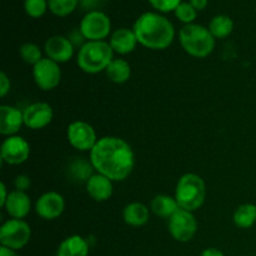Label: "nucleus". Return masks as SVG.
Segmentation results:
<instances>
[{"mask_svg":"<svg viewBox=\"0 0 256 256\" xmlns=\"http://www.w3.org/2000/svg\"><path fill=\"white\" fill-rule=\"evenodd\" d=\"M90 162L98 174L112 182H122L130 174L135 165L132 146L116 136H102L90 152Z\"/></svg>","mask_w":256,"mask_h":256,"instance_id":"nucleus-1","label":"nucleus"},{"mask_svg":"<svg viewBox=\"0 0 256 256\" xmlns=\"http://www.w3.org/2000/svg\"><path fill=\"white\" fill-rule=\"evenodd\" d=\"M138 42L152 50L168 49L175 38L174 25L158 12H146L140 15L132 26Z\"/></svg>","mask_w":256,"mask_h":256,"instance_id":"nucleus-2","label":"nucleus"},{"mask_svg":"<svg viewBox=\"0 0 256 256\" xmlns=\"http://www.w3.org/2000/svg\"><path fill=\"white\" fill-rule=\"evenodd\" d=\"M114 60V50L109 42H86L82 45L76 56V64L80 70L86 74H98L105 72Z\"/></svg>","mask_w":256,"mask_h":256,"instance_id":"nucleus-3","label":"nucleus"},{"mask_svg":"<svg viewBox=\"0 0 256 256\" xmlns=\"http://www.w3.org/2000/svg\"><path fill=\"white\" fill-rule=\"evenodd\" d=\"M206 198V185L202 176L194 172L184 174L178 180L175 188V199L180 209L196 212L204 205Z\"/></svg>","mask_w":256,"mask_h":256,"instance_id":"nucleus-4","label":"nucleus"},{"mask_svg":"<svg viewBox=\"0 0 256 256\" xmlns=\"http://www.w3.org/2000/svg\"><path fill=\"white\" fill-rule=\"evenodd\" d=\"M179 42L182 49L194 58H206L214 52L215 38L209 28L199 24H186L180 29Z\"/></svg>","mask_w":256,"mask_h":256,"instance_id":"nucleus-5","label":"nucleus"},{"mask_svg":"<svg viewBox=\"0 0 256 256\" xmlns=\"http://www.w3.org/2000/svg\"><path fill=\"white\" fill-rule=\"evenodd\" d=\"M32 238V229L24 220L10 219L0 228V244L18 252L26 246Z\"/></svg>","mask_w":256,"mask_h":256,"instance_id":"nucleus-6","label":"nucleus"},{"mask_svg":"<svg viewBox=\"0 0 256 256\" xmlns=\"http://www.w3.org/2000/svg\"><path fill=\"white\" fill-rule=\"evenodd\" d=\"M79 30L88 42H100L109 36L112 22L102 12L92 10L82 19Z\"/></svg>","mask_w":256,"mask_h":256,"instance_id":"nucleus-7","label":"nucleus"},{"mask_svg":"<svg viewBox=\"0 0 256 256\" xmlns=\"http://www.w3.org/2000/svg\"><path fill=\"white\" fill-rule=\"evenodd\" d=\"M169 232L176 242H188L198 232V222L194 214L188 210L179 209L168 222Z\"/></svg>","mask_w":256,"mask_h":256,"instance_id":"nucleus-8","label":"nucleus"},{"mask_svg":"<svg viewBox=\"0 0 256 256\" xmlns=\"http://www.w3.org/2000/svg\"><path fill=\"white\" fill-rule=\"evenodd\" d=\"M66 138L69 144L80 152H92L99 140L94 128L82 120H76L69 124L66 129Z\"/></svg>","mask_w":256,"mask_h":256,"instance_id":"nucleus-9","label":"nucleus"},{"mask_svg":"<svg viewBox=\"0 0 256 256\" xmlns=\"http://www.w3.org/2000/svg\"><path fill=\"white\" fill-rule=\"evenodd\" d=\"M32 78L39 89L50 92L60 84L62 70L59 64L49 58H42L36 65L32 66Z\"/></svg>","mask_w":256,"mask_h":256,"instance_id":"nucleus-10","label":"nucleus"},{"mask_svg":"<svg viewBox=\"0 0 256 256\" xmlns=\"http://www.w3.org/2000/svg\"><path fill=\"white\" fill-rule=\"evenodd\" d=\"M0 155L2 162L9 165H20L29 159L30 145L24 138L19 135L8 136L2 142Z\"/></svg>","mask_w":256,"mask_h":256,"instance_id":"nucleus-11","label":"nucleus"},{"mask_svg":"<svg viewBox=\"0 0 256 256\" xmlns=\"http://www.w3.org/2000/svg\"><path fill=\"white\" fill-rule=\"evenodd\" d=\"M22 115H24L25 126L32 130H40L52 122L54 112L48 102H36L28 105L22 110Z\"/></svg>","mask_w":256,"mask_h":256,"instance_id":"nucleus-12","label":"nucleus"},{"mask_svg":"<svg viewBox=\"0 0 256 256\" xmlns=\"http://www.w3.org/2000/svg\"><path fill=\"white\" fill-rule=\"evenodd\" d=\"M65 210V200L56 192H44L35 202L38 216L44 220L58 219Z\"/></svg>","mask_w":256,"mask_h":256,"instance_id":"nucleus-13","label":"nucleus"},{"mask_svg":"<svg viewBox=\"0 0 256 256\" xmlns=\"http://www.w3.org/2000/svg\"><path fill=\"white\" fill-rule=\"evenodd\" d=\"M46 58L58 64L68 62L74 55V44L72 40L62 35H54L45 42L44 45Z\"/></svg>","mask_w":256,"mask_h":256,"instance_id":"nucleus-14","label":"nucleus"},{"mask_svg":"<svg viewBox=\"0 0 256 256\" xmlns=\"http://www.w3.org/2000/svg\"><path fill=\"white\" fill-rule=\"evenodd\" d=\"M24 125V115L22 110L12 105L2 104L0 106V134L12 136Z\"/></svg>","mask_w":256,"mask_h":256,"instance_id":"nucleus-15","label":"nucleus"},{"mask_svg":"<svg viewBox=\"0 0 256 256\" xmlns=\"http://www.w3.org/2000/svg\"><path fill=\"white\" fill-rule=\"evenodd\" d=\"M2 208L12 219L22 220L30 212L32 200H30V196L25 192L12 190V192H9V196H8Z\"/></svg>","mask_w":256,"mask_h":256,"instance_id":"nucleus-16","label":"nucleus"},{"mask_svg":"<svg viewBox=\"0 0 256 256\" xmlns=\"http://www.w3.org/2000/svg\"><path fill=\"white\" fill-rule=\"evenodd\" d=\"M109 44L112 49L114 50V52L120 55H126L134 52L139 42H138L134 30L128 29V28H120V29H116L112 32Z\"/></svg>","mask_w":256,"mask_h":256,"instance_id":"nucleus-17","label":"nucleus"},{"mask_svg":"<svg viewBox=\"0 0 256 256\" xmlns=\"http://www.w3.org/2000/svg\"><path fill=\"white\" fill-rule=\"evenodd\" d=\"M86 192L95 202H106L112 195V182L102 174H94L86 184Z\"/></svg>","mask_w":256,"mask_h":256,"instance_id":"nucleus-18","label":"nucleus"},{"mask_svg":"<svg viewBox=\"0 0 256 256\" xmlns=\"http://www.w3.org/2000/svg\"><path fill=\"white\" fill-rule=\"evenodd\" d=\"M89 242L80 235H72L60 242L56 256H89Z\"/></svg>","mask_w":256,"mask_h":256,"instance_id":"nucleus-19","label":"nucleus"},{"mask_svg":"<svg viewBox=\"0 0 256 256\" xmlns=\"http://www.w3.org/2000/svg\"><path fill=\"white\" fill-rule=\"evenodd\" d=\"M150 218V210L142 202H130L122 210V219L130 226H144Z\"/></svg>","mask_w":256,"mask_h":256,"instance_id":"nucleus-20","label":"nucleus"},{"mask_svg":"<svg viewBox=\"0 0 256 256\" xmlns=\"http://www.w3.org/2000/svg\"><path fill=\"white\" fill-rule=\"evenodd\" d=\"M180 209L175 198L169 196V195H156L150 202V210L154 212L156 216L166 218L170 219L178 210Z\"/></svg>","mask_w":256,"mask_h":256,"instance_id":"nucleus-21","label":"nucleus"},{"mask_svg":"<svg viewBox=\"0 0 256 256\" xmlns=\"http://www.w3.org/2000/svg\"><path fill=\"white\" fill-rule=\"evenodd\" d=\"M108 79L115 84H124L132 76L130 64L124 59H114L105 70Z\"/></svg>","mask_w":256,"mask_h":256,"instance_id":"nucleus-22","label":"nucleus"},{"mask_svg":"<svg viewBox=\"0 0 256 256\" xmlns=\"http://www.w3.org/2000/svg\"><path fill=\"white\" fill-rule=\"evenodd\" d=\"M92 172H94V168H92V162L76 158L70 162L69 168H68V176L72 178V182H85L86 184L88 180L94 175Z\"/></svg>","mask_w":256,"mask_h":256,"instance_id":"nucleus-23","label":"nucleus"},{"mask_svg":"<svg viewBox=\"0 0 256 256\" xmlns=\"http://www.w3.org/2000/svg\"><path fill=\"white\" fill-rule=\"evenodd\" d=\"M234 224L240 229H249L256 222V205L242 204L236 208L232 215Z\"/></svg>","mask_w":256,"mask_h":256,"instance_id":"nucleus-24","label":"nucleus"},{"mask_svg":"<svg viewBox=\"0 0 256 256\" xmlns=\"http://www.w3.org/2000/svg\"><path fill=\"white\" fill-rule=\"evenodd\" d=\"M209 30L215 39H224L234 30V22L228 15H216L210 20Z\"/></svg>","mask_w":256,"mask_h":256,"instance_id":"nucleus-25","label":"nucleus"},{"mask_svg":"<svg viewBox=\"0 0 256 256\" xmlns=\"http://www.w3.org/2000/svg\"><path fill=\"white\" fill-rule=\"evenodd\" d=\"M19 54L22 62L29 65H32V66L36 65L42 59V50L34 42H25V44H22L19 49Z\"/></svg>","mask_w":256,"mask_h":256,"instance_id":"nucleus-26","label":"nucleus"},{"mask_svg":"<svg viewBox=\"0 0 256 256\" xmlns=\"http://www.w3.org/2000/svg\"><path fill=\"white\" fill-rule=\"evenodd\" d=\"M79 0H48L50 12L56 16H68L78 6Z\"/></svg>","mask_w":256,"mask_h":256,"instance_id":"nucleus-27","label":"nucleus"},{"mask_svg":"<svg viewBox=\"0 0 256 256\" xmlns=\"http://www.w3.org/2000/svg\"><path fill=\"white\" fill-rule=\"evenodd\" d=\"M196 12L198 10L192 6L190 2H180L179 6L175 9V16L180 20V22H184L185 25L186 24H192L195 19H196Z\"/></svg>","mask_w":256,"mask_h":256,"instance_id":"nucleus-28","label":"nucleus"},{"mask_svg":"<svg viewBox=\"0 0 256 256\" xmlns=\"http://www.w3.org/2000/svg\"><path fill=\"white\" fill-rule=\"evenodd\" d=\"M49 8L46 0H25L24 9L29 16L42 18L45 14L46 9Z\"/></svg>","mask_w":256,"mask_h":256,"instance_id":"nucleus-29","label":"nucleus"},{"mask_svg":"<svg viewBox=\"0 0 256 256\" xmlns=\"http://www.w3.org/2000/svg\"><path fill=\"white\" fill-rule=\"evenodd\" d=\"M149 2L154 9L159 10V12H175V9L179 6L182 0H149Z\"/></svg>","mask_w":256,"mask_h":256,"instance_id":"nucleus-30","label":"nucleus"},{"mask_svg":"<svg viewBox=\"0 0 256 256\" xmlns=\"http://www.w3.org/2000/svg\"><path fill=\"white\" fill-rule=\"evenodd\" d=\"M30 185H32V182H30V178L25 174H20L15 178L14 180V186L15 190H19V192H25L29 189Z\"/></svg>","mask_w":256,"mask_h":256,"instance_id":"nucleus-31","label":"nucleus"},{"mask_svg":"<svg viewBox=\"0 0 256 256\" xmlns=\"http://www.w3.org/2000/svg\"><path fill=\"white\" fill-rule=\"evenodd\" d=\"M10 86H12V82L10 79L8 78V75L4 72H0V96L5 98L8 92H10Z\"/></svg>","mask_w":256,"mask_h":256,"instance_id":"nucleus-32","label":"nucleus"},{"mask_svg":"<svg viewBox=\"0 0 256 256\" xmlns=\"http://www.w3.org/2000/svg\"><path fill=\"white\" fill-rule=\"evenodd\" d=\"M0 192H2V196H0V206H4L5 202H6L8 196H9V192H8V189H6V185L4 184V182H2L0 184Z\"/></svg>","mask_w":256,"mask_h":256,"instance_id":"nucleus-33","label":"nucleus"},{"mask_svg":"<svg viewBox=\"0 0 256 256\" xmlns=\"http://www.w3.org/2000/svg\"><path fill=\"white\" fill-rule=\"evenodd\" d=\"M200 256H225L222 254V252H220L219 249H215V248H208L204 252H202Z\"/></svg>","mask_w":256,"mask_h":256,"instance_id":"nucleus-34","label":"nucleus"},{"mask_svg":"<svg viewBox=\"0 0 256 256\" xmlns=\"http://www.w3.org/2000/svg\"><path fill=\"white\" fill-rule=\"evenodd\" d=\"M189 2L196 10H204L208 5V0H190Z\"/></svg>","mask_w":256,"mask_h":256,"instance_id":"nucleus-35","label":"nucleus"},{"mask_svg":"<svg viewBox=\"0 0 256 256\" xmlns=\"http://www.w3.org/2000/svg\"><path fill=\"white\" fill-rule=\"evenodd\" d=\"M0 256H20L15 250L8 249V248H0Z\"/></svg>","mask_w":256,"mask_h":256,"instance_id":"nucleus-36","label":"nucleus"}]
</instances>
